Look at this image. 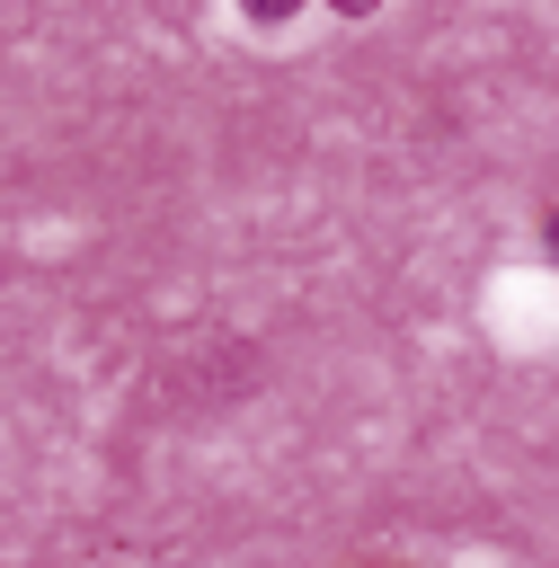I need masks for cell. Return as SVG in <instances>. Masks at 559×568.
<instances>
[{
	"mask_svg": "<svg viewBox=\"0 0 559 568\" xmlns=\"http://www.w3.org/2000/svg\"><path fill=\"white\" fill-rule=\"evenodd\" d=\"M337 9H346V18H364V9H373V0H337Z\"/></svg>",
	"mask_w": 559,
	"mask_h": 568,
	"instance_id": "cell-2",
	"label": "cell"
},
{
	"mask_svg": "<svg viewBox=\"0 0 559 568\" xmlns=\"http://www.w3.org/2000/svg\"><path fill=\"white\" fill-rule=\"evenodd\" d=\"M240 9H248V18H293L302 0H240Z\"/></svg>",
	"mask_w": 559,
	"mask_h": 568,
	"instance_id": "cell-1",
	"label": "cell"
}]
</instances>
